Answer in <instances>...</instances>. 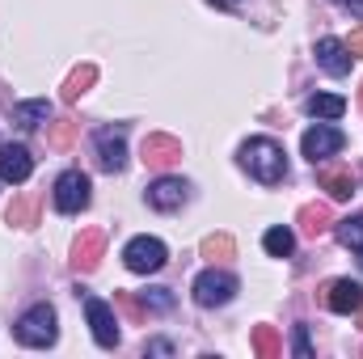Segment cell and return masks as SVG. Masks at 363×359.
Segmentation results:
<instances>
[{"instance_id":"6da1fadb","label":"cell","mask_w":363,"mask_h":359,"mask_svg":"<svg viewBox=\"0 0 363 359\" xmlns=\"http://www.w3.org/2000/svg\"><path fill=\"white\" fill-rule=\"evenodd\" d=\"M241 165L258 182H267V186H274L279 178H287V157H283V148L274 140H267V136L241 144Z\"/></svg>"},{"instance_id":"7a4b0ae2","label":"cell","mask_w":363,"mask_h":359,"mask_svg":"<svg viewBox=\"0 0 363 359\" xmlns=\"http://www.w3.org/2000/svg\"><path fill=\"white\" fill-rule=\"evenodd\" d=\"M17 338H21L26 347H51V343L60 338V330H55V309H51V304H34V309L17 321Z\"/></svg>"},{"instance_id":"3957f363","label":"cell","mask_w":363,"mask_h":359,"mask_svg":"<svg viewBox=\"0 0 363 359\" xmlns=\"http://www.w3.org/2000/svg\"><path fill=\"white\" fill-rule=\"evenodd\" d=\"M237 296V275H228V270H203L199 279H194V300L203 304V309H220V304H228Z\"/></svg>"},{"instance_id":"277c9868","label":"cell","mask_w":363,"mask_h":359,"mask_svg":"<svg viewBox=\"0 0 363 359\" xmlns=\"http://www.w3.org/2000/svg\"><path fill=\"white\" fill-rule=\"evenodd\" d=\"M165 258H169V250H165V241H157V237H135V241H127V250H123V263H127V270H135V275L161 270Z\"/></svg>"},{"instance_id":"5b68a950","label":"cell","mask_w":363,"mask_h":359,"mask_svg":"<svg viewBox=\"0 0 363 359\" xmlns=\"http://www.w3.org/2000/svg\"><path fill=\"white\" fill-rule=\"evenodd\" d=\"M342 144H347V136L338 131V127H330V123H317V127H308L304 131V140H300V153L317 165V161H325V157H334V153H342Z\"/></svg>"},{"instance_id":"8992f818","label":"cell","mask_w":363,"mask_h":359,"mask_svg":"<svg viewBox=\"0 0 363 359\" xmlns=\"http://www.w3.org/2000/svg\"><path fill=\"white\" fill-rule=\"evenodd\" d=\"M97 165H101L106 174H118V170L127 165V127H123V123L97 131Z\"/></svg>"},{"instance_id":"52a82bcc","label":"cell","mask_w":363,"mask_h":359,"mask_svg":"<svg viewBox=\"0 0 363 359\" xmlns=\"http://www.w3.org/2000/svg\"><path fill=\"white\" fill-rule=\"evenodd\" d=\"M55 207H60L64 216L89 207V178H85L81 170H68V174L55 178Z\"/></svg>"},{"instance_id":"ba28073f","label":"cell","mask_w":363,"mask_h":359,"mask_svg":"<svg viewBox=\"0 0 363 359\" xmlns=\"http://www.w3.org/2000/svg\"><path fill=\"white\" fill-rule=\"evenodd\" d=\"M85 317H89V330L93 338H97V347H118V321H114V313H110V304L106 300H97V296H85Z\"/></svg>"},{"instance_id":"9c48e42d","label":"cell","mask_w":363,"mask_h":359,"mask_svg":"<svg viewBox=\"0 0 363 359\" xmlns=\"http://www.w3.org/2000/svg\"><path fill=\"white\" fill-rule=\"evenodd\" d=\"M101 254H106V233L101 228H85L77 237V245H72V270L77 275H93L97 263H101Z\"/></svg>"},{"instance_id":"30bf717a","label":"cell","mask_w":363,"mask_h":359,"mask_svg":"<svg viewBox=\"0 0 363 359\" xmlns=\"http://www.w3.org/2000/svg\"><path fill=\"white\" fill-rule=\"evenodd\" d=\"M178 161H182V140L165 136V131L144 136V165H148V170H169V165H178Z\"/></svg>"},{"instance_id":"8fae6325","label":"cell","mask_w":363,"mask_h":359,"mask_svg":"<svg viewBox=\"0 0 363 359\" xmlns=\"http://www.w3.org/2000/svg\"><path fill=\"white\" fill-rule=\"evenodd\" d=\"M30 170H34V157L26 144H0V178L17 186V182L30 178Z\"/></svg>"},{"instance_id":"7c38bea8","label":"cell","mask_w":363,"mask_h":359,"mask_svg":"<svg viewBox=\"0 0 363 359\" xmlns=\"http://www.w3.org/2000/svg\"><path fill=\"white\" fill-rule=\"evenodd\" d=\"M186 182L182 178H161L148 186V207H157V211H178L182 203H186Z\"/></svg>"},{"instance_id":"4fadbf2b","label":"cell","mask_w":363,"mask_h":359,"mask_svg":"<svg viewBox=\"0 0 363 359\" xmlns=\"http://www.w3.org/2000/svg\"><path fill=\"white\" fill-rule=\"evenodd\" d=\"M325 304H330L334 313L351 317V313H359V304H363V287L355 283V279H338V283H330V296H325Z\"/></svg>"},{"instance_id":"5bb4252c","label":"cell","mask_w":363,"mask_h":359,"mask_svg":"<svg viewBox=\"0 0 363 359\" xmlns=\"http://www.w3.org/2000/svg\"><path fill=\"white\" fill-rule=\"evenodd\" d=\"M317 64H321L330 77H347V72H351V51H347V43L321 38V43H317Z\"/></svg>"},{"instance_id":"9a60e30c","label":"cell","mask_w":363,"mask_h":359,"mask_svg":"<svg viewBox=\"0 0 363 359\" xmlns=\"http://www.w3.org/2000/svg\"><path fill=\"white\" fill-rule=\"evenodd\" d=\"M38 207H43V194H38V190H21V194L9 203L4 216H9L13 228H34V224H38Z\"/></svg>"},{"instance_id":"2e32d148","label":"cell","mask_w":363,"mask_h":359,"mask_svg":"<svg viewBox=\"0 0 363 359\" xmlns=\"http://www.w3.org/2000/svg\"><path fill=\"white\" fill-rule=\"evenodd\" d=\"M317 186H321L330 199H351V194H355V174H351V170H338V165H321V170H317Z\"/></svg>"},{"instance_id":"e0dca14e","label":"cell","mask_w":363,"mask_h":359,"mask_svg":"<svg viewBox=\"0 0 363 359\" xmlns=\"http://www.w3.org/2000/svg\"><path fill=\"white\" fill-rule=\"evenodd\" d=\"M51 118V101L47 97H38V101H17L13 106V123L21 127V131H34V127H43Z\"/></svg>"},{"instance_id":"ac0fdd59","label":"cell","mask_w":363,"mask_h":359,"mask_svg":"<svg viewBox=\"0 0 363 359\" xmlns=\"http://www.w3.org/2000/svg\"><path fill=\"white\" fill-rule=\"evenodd\" d=\"M330 224H334V211H330L325 203L300 207V228H304V237H321V233H330Z\"/></svg>"},{"instance_id":"d6986e66","label":"cell","mask_w":363,"mask_h":359,"mask_svg":"<svg viewBox=\"0 0 363 359\" xmlns=\"http://www.w3.org/2000/svg\"><path fill=\"white\" fill-rule=\"evenodd\" d=\"M308 114L313 118H342L347 114V101L338 93H313L308 97Z\"/></svg>"},{"instance_id":"ffe728a7","label":"cell","mask_w":363,"mask_h":359,"mask_svg":"<svg viewBox=\"0 0 363 359\" xmlns=\"http://www.w3.org/2000/svg\"><path fill=\"white\" fill-rule=\"evenodd\" d=\"M93 81H97V68H93V64H81V68H72V77L64 81V101H77L81 93H89Z\"/></svg>"},{"instance_id":"44dd1931","label":"cell","mask_w":363,"mask_h":359,"mask_svg":"<svg viewBox=\"0 0 363 359\" xmlns=\"http://www.w3.org/2000/svg\"><path fill=\"white\" fill-rule=\"evenodd\" d=\"M77 118H55L51 123V131H47V144L55 148V153H64V148H72V140H77Z\"/></svg>"},{"instance_id":"7402d4cb","label":"cell","mask_w":363,"mask_h":359,"mask_svg":"<svg viewBox=\"0 0 363 359\" xmlns=\"http://www.w3.org/2000/svg\"><path fill=\"white\" fill-rule=\"evenodd\" d=\"M254 351H258V359H279L283 355V343H279L274 326H258V330H254Z\"/></svg>"},{"instance_id":"603a6c76","label":"cell","mask_w":363,"mask_h":359,"mask_svg":"<svg viewBox=\"0 0 363 359\" xmlns=\"http://www.w3.org/2000/svg\"><path fill=\"white\" fill-rule=\"evenodd\" d=\"M233 254H237V245H233L228 233H211V237L203 241V258H211V263H224V258H233Z\"/></svg>"},{"instance_id":"cb8c5ba5","label":"cell","mask_w":363,"mask_h":359,"mask_svg":"<svg viewBox=\"0 0 363 359\" xmlns=\"http://www.w3.org/2000/svg\"><path fill=\"white\" fill-rule=\"evenodd\" d=\"M262 245H267L271 258H287V254L296 250V237H291V228H271V233L262 237Z\"/></svg>"},{"instance_id":"d4e9b609","label":"cell","mask_w":363,"mask_h":359,"mask_svg":"<svg viewBox=\"0 0 363 359\" xmlns=\"http://www.w3.org/2000/svg\"><path fill=\"white\" fill-rule=\"evenodd\" d=\"M338 241H342L347 250H363V216L338 220Z\"/></svg>"},{"instance_id":"484cf974","label":"cell","mask_w":363,"mask_h":359,"mask_svg":"<svg viewBox=\"0 0 363 359\" xmlns=\"http://www.w3.org/2000/svg\"><path fill=\"white\" fill-rule=\"evenodd\" d=\"M144 309L169 313V309H174V292H169V287H152V292H144Z\"/></svg>"},{"instance_id":"4316f807","label":"cell","mask_w":363,"mask_h":359,"mask_svg":"<svg viewBox=\"0 0 363 359\" xmlns=\"http://www.w3.org/2000/svg\"><path fill=\"white\" fill-rule=\"evenodd\" d=\"M114 300H118V309H123V313H127L131 321H140V317H144V304H140V300H135L131 292H114Z\"/></svg>"},{"instance_id":"83f0119b","label":"cell","mask_w":363,"mask_h":359,"mask_svg":"<svg viewBox=\"0 0 363 359\" xmlns=\"http://www.w3.org/2000/svg\"><path fill=\"white\" fill-rule=\"evenodd\" d=\"M296 355H300V359L313 355V343H308V326H296Z\"/></svg>"},{"instance_id":"f1b7e54d","label":"cell","mask_w":363,"mask_h":359,"mask_svg":"<svg viewBox=\"0 0 363 359\" xmlns=\"http://www.w3.org/2000/svg\"><path fill=\"white\" fill-rule=\"evenodd\" d=\"M347 51H351L355 60H363V26H359V30H351V38H347Z\"/></svg>"},{"instance_id":"f546056e","label":"cell","mask_w":363,"mask_h":359,"mask_svg":"<svg viewBox=\"0 0 363 359\" xmlns=\"http://www.w3.org/2000/svg\"><path fill=\"white\" fill-rule=\"evenodd\" d=\"M342 4H347L351 13H359V17H363V0H342Z\"/></svg>"},{"instance_id":"4dcf8cb0","label":"cell","mask_w":363,"mask_h":359,"mask_svg":"<svg viewBox=\"0 0 363 359\" xmlns=\"http://www.w3.org/2000/svg\"><path fill=\"white\" fill-rule=\"evenodd\" d=\"M216 4H224V9H233V4H241V0H216Z\"/></svg>"},{"instance_id":"1f68e13d","label":"cell","mask_w":363,"mask_h":359,"mask_svg":"<svg viewBox=\"0 0 363 359\" xmlns=\"http://www.w3.org/2000/svg\"><path fill=\"white\" fill-rule=\"evenodd\" d=\"M359 330H363V304H359Z\"/></svg>"},{"instance_id":"d6a6232c","label":"cell","mask_w":363,"mask_h":359,"mask_svg":"<svg viewBox=\"0 0 363 359\" xmlns=\"http://www.w3.org/2000/svg\"><path fill=\"white\" fill-rule=\"evenodd\" d=\"M359 106H363V85H359Z\"/></svg>"},{"instance_id":"836d02e7","label":"cell","mask_w":363,"mask_h":359,"mask_svg":"<svg viewBox=\"0 0 363 359\" xmlns=\"http://www.w3.org/2000/svg\"><path fill=\"white\" fill-rule=\"evenodd\" d=\"M359 254H363V250H359ZM359 267H363V258H359Z\"/></svg>"}]
</instances>
